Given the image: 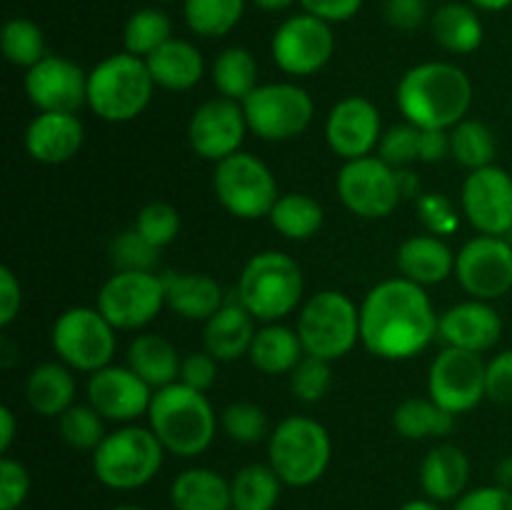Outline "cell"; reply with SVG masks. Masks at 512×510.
I'll return each mask as SVG.
<instances>
[{
	"mask_svg": "<svg viewBox=\"0 0 512 510\" xmlns=\"http://www.w3.org/2000/svg\"><path fill=\"white\" fill-rule=\"evenodd\" d=\"M440 315L423 285L403 275L370 288L360 303V343L380 360H410L438 338Z\"/></svg>",
	"mask_w": 512,
	"mask_h": 510,
	"instance_id": "cell-1",
	"label": "cell"
},
{
	"mask_svg": "<svg viewBox=\"0 0 512 510\" xmlns=\"http://www.w3.org/2000/svg\"><path fill=\"white\" fill-rule=\"evenodd\" d=\"M395 105L415 128L450 130L468 118L473 83L460 65L428 60L405 70L395 88Z\"/></svg>",
	"mask_w": 512,
	"mask_h": 510,
	"instance_id": "cell-2",
	"label": "cell"
},
{
	"mask_svg": "<svg viewBox=\"0 0 512 510\" xmlns=\"http://www.w3.org/2000/svg\"><path fill=\"white\" fill-rule=\"evenodd\" d=\"M148 428L163 443L165 453L195 458L213 443L218 415L208 395L183 383H173L155 390L148 410Z\"/></svg>",
	"mask_w": 512,
	"mask_h": 510,
	"instance_id": "cell-3",
	"label": "cell"
},
{
	"mask_svg": "<svg viewBox=\"0 0 512 510\" xmlns=\"http://www.w3.org/2000/svg\"><path fill=\"white\" fill-rule=\"evenodd\" d=\"M305 293L303 268L298 260L280 250L255 253L238 275L235 300L258 323H280L300 310Z\"/></svg>",
	"mask_w": 512,
	"mask_h": 510,
	"instance_id": "cell-4",
	"label": "cell"
},
{
	"mask_svg": "<svg viewBox=\"0 0 512 510\" xmlns=\"http://www.w3.org/2000/svg\"><path fill=\"white\" fill-rule=\"evenodd\" d=\"M155 80L145 58L113 53L88 73V108L105 123H130L148 108Z\"/></svg>",
	"mask_w": 512,
	"mask_h": 510,
	"instance_id": "cell-5",
	"label": "cell"
},
{
	"mask_svg": "<svg viewBox=\"0 0 512 510\" xmlns=\"http://www.w3.org/2000/svg\"><path fill=\"white\" fill-rule=\"evenodd\" d=\"M333 460V440L320 420L308 415H288L268 438V463L290 488H310L318 483Z\"/></svg>",
	"mask_w": 512,
	"mask_h": 510,
	"instance_id": "cell-6",
	"label": "cell"
},
{
	"mask_svg": "<svg viewBox=\"0 0 512 510\" xmlns=\"http://www.w3.org/2000/svg\"><path fill=\"white\" fill-rule=\"evenodd\" d=\"M165 448L145 425H123L93 450V473L110 490H138L160 473Z\"/></svg>",
	"mask_w": 512,
	"mask_h": 510,
	"instance_id": "cell-7",
	"label": "cell"
},
{
	"mask_svg": "<svg viewBox=\"0 0 512 510\" xmlns=\"http://www.w3.org/2000/svg\"><path fill=\"white\" fill-rule=\"evenodd\" d=\"M295 330L305 355L335 363L360 343V308L343 290H320L300 305Z\"/></svg>",
	"mask_w": 512,
	"mask_h": 510,
	"instance_id": "cell-8",
	"label": "cell"
},
{
	"mask_svg": "<svg viewBox=\"0 0 512 510\" xmlns=\"http://www.w3.org/2000/svg\"><path fill=\"white\" fill-rule=\"evenodd\" d=\"M50 343L60 363L93 375L113 360L115 328L98 308L75 305L55 318Z\"/></svg>",
	"mask_w": 512,
	"mask_h": 510,
	"instance_id": "cell-9",
	"label": "cell"
},
{
	"mask_svg": "<svg viewBox=\"0 0 512 510\" xmlns=\"http://www.w3.org/2000/svg\"><path fill=\"white\" fill-rule=\"evenodd\" d=\"M213 190L223 210L240 220L268 218L280 198L273 170L243 150L215 163Z\"/></svg>",
	"mask_w": 512,
	"mask_h": 510,
	"instance_id": "cell-10",
	"label": "cell"
},
{
	"mask_svg": "<svg viewBox=\"0 0 512 510\" xmlns=\"http://www.w3.org/2000/svg\"><path fill=\"white\" fill-rule=\"evenodd\" d=\"M248 130L265 143H285L308 130L315 103L305 88L295 83H260L243 100Z\"/></svg>",
	"mask_w": 512,
	"mask_h": 510,
	"instance_id": "cell-11",
	"label": "cell"
},
{
	"mask_svg": "<svg viewBox=\"0 0 512 510\" xmlns=\"http://www.w3.org/2000/svg\"><path fill=\"white\" fill-rule=\"evenodd\" d=\"M335 190L345 208L363 220H383L395 213L403 200L398 170L378 155L345 160L335 178Z\"/></svg>",
	"mask_w": 512,
	"mask_h": 510,
	"instance_id": "cell-12",
	"label": "cell"
},
{
	"mask_svg": "<svg viewBox=\"0 0 512 510\" xmlns=\"http://www.w3.org/2000/svg\"><path fill=\"white\" fill-rule=\"evenodd\" d=\"M95 308L115 330H140L165 308V280L158 273L115 270L98 290Z\"/></svg>",
	"mask_w": 512,
	"mask_h": 510,
	"instance_id": "cell-13",
	"label": "cell"
},
{
	"mask_svg": "<svg viewBox=\"0 0 512 510\" xmlns=\"http://www.w3.org/2000/svg\"><path fill=\"white\" fill-rule=\"evenodd\" d=\"M335 53L333 25L310 13L285 18L270 40L273 63L293 78H310L330 63Z\"/></svg>",
	"mask_w": 512,
	"mask_h": 510,
	"instance_id": "cell-14",
	"label": "cell"
},
{
	"mask_svg": "<svg viewBox=\"0 0 512 510\" xmlns=\"http://www.w3.org/2000/svg\"><path fill=\"white\" fill-rule=\"evenodd\" d=\"M485 370H488V363L483 355L445 345L430 363L428 395L448 413H470L483 400H488Z\"/></svg>",
	"mask_w": 512,
	"mask_h": 510,
	"instance_id": "cell-15",
	"label": "cell"
},
{
	"mask_svg": "<svg viewBox=\"0 0 512 510\" xmlns=\"http://www.w3.org/2000/svg\"><path fill=\"white\" fill-rule=\"evenodd\" d=\"M455 280L475 300L493 303L512 290V243L478 235L455 253Z\"/></svg>",
	"mask_w": 512,
	"mask_h": 510,
	"instance_id": "cell-16",
	"label": "cell"
},
{
	"mask_svg": "<svg viewBox=\"0 0 512 510\" xmlns=\"http://www.w3.org/2000/svg\"><path fill=\"white\" fill-rule=\"evenodd\" d=\"M460 205L480 235L508 238L512 233V175L498 165L470 170L460 190Z\"/></svg>",
	"mask_w": 512,
	"mask_h": 510,
	"instance_id": "cell-17",
	"label": "cell"
},
{
	"mask_svg": "<svg viewBox=\"0 0 512 510\" xmlns=\"http://www.w3.org/2000/svg\"><path fill=\"white\" fill-rule=\"evenodd\" d=\"M23 88L38 113H78L88 105V73L63 55H45L25 70Z\"/></svg>",
	"mask_w": 512,
	"mask_h": 510,
	"instance_id": "cell-18",
	"label": "cell"
},
{
	"mask_svg": "<svg viewBox=\"0 0 512 510\" xmlns=\"http://www.w3.org/2000/svg\"><path fill=\"white\" fill-rule=\"evenodd\" d=\"M243 105L228 98H213L193 110L188 123V143L198 158L220 163L240 153L248 135Z\"/></svg>",
	"mask_w": 512,
	"mask_h": 510,
	"instance_id": "cell-19",
	"label": "cell"
},
{
	"mask_svg": "<svg viewBox=\"0 0 512 510\" xmlns=\"http://www.w3.org/2000/svg\"><path fill=\"white\" fill-rule=\"evenodd\" d=\"M383 133L380 110L363 95L340 98L325 118V143L343 160L373 155Z\"/></svg>",
	"mask_w": 512,
	"mask_h": 510,
	"instance_id": "cell-20",
	"label": "cell"
},
{
	"mask_svg": "<svg viewBox=\"0 0 512 510\" xmlns=\"http://www.w3.org/2000/svg\"><path fill=\"white\" fill-rule=\"evenodd\" d=\"M85 393L105 420L130 425L140 415H148L155 390L130 365H105L90 375Z\"/></svg>",
	"mask_w": 512,
	"mask_h": 510,
	"instance_id": "cell-21",
	"label": "cell"
},
{
	"mask_svg": "<svg viewBox=\"0 0 512 510\" xmlns=\"http://www.w3.org/2000/svg\"><path fill=\"white\" fill-rule=\"evenodd\" d=\"M500 338H503V318L485 300H463L440 313L438 340H443V345L448 348L483 355L493 350Z\"/></svg>",
	"mask_w": 512,
	"mask_h": 510,
	"instance_id": "cell-22",
	"label": "cell"
},
{
	"mask_svg": "<svg viewBox=\"0 0 512 510\" xmlns=\"http://www.w3.org/2000/svg\"><path fill=\"white\" fill-rule=\"evenodd\" d=\"M85 125L78 113H38L25 128V150L35 163L63 165L80 153Z\"/></svg>",
	"mask_w": 512,
	"mask_h": 510,
	"instance_id": "cell-23",
	"label": "cell"
},
{
	"mask_svg": "<svg viewBox=\"0 0 512 510\" xmlns=\"http://www.w3.org/2000/svg\"><path fill=\"white\" fill-rule=\"evenodd\" d=\"M165 280V308L173 310L178 318L205 323L213 318L228 298L223 293V285L208 273H163Z\"/></svg>",
	"mask_w": 512,
	"mask_h": 510,
	"instance_id": "cell-24",
	"label": "cell"
},
{
	"mask_svg": "<svg viewBox=\"0 0 512 510\" xmlns=\"http://www.w3.org/2000/svg\"><path fill=\"white\" fill-rule=\"evenodd\" d=\"M258 320L238 303L228 300L218 313L203 323V350H208L218 363L248 358L250 345L258 333Z\"/></svg>",
	"mask_w": 512,
	"mask_h": 510,
	"instance_id": "cell-25",
	"label": "cell"
},
{
	"mask_svg": "<svg viewBox=\"0 0 512 510\" xmlns=\"http://www.w3.org/2000/svg\"><path fill=\"white\" fill-rule=\"evenodd\" d=\"M395 265L405 280L423 285H438L455 275V253L438 235H413L403 240L395 253Z\"/></svg>",
	"mask_w": 512,
	"mask_h": 510,
	"instance_id": "cell-26",
	"label": "cell"
},
{
	"mask_svg": "<svg viewBox=\"0 0 512 510\" xmlns=\"http://www.w3.org/2000/svg\"><path fill=\"white\" fill-rule=\"evenodd\" d=\"M470 460L463 448L453 443H440L428 450L420 463V488L425 498L450 503L468 493Z\"/></svg>",
	"mask_w": 512,
	"mask_h": 510,
	"instance_id": "cell-27",
	"label": "cell"
},
{
	"mask_svg": "<svg viewBox=\"0 0 512 510\" xmlns=\"http://www.w3.org/2000/svg\"><path fill=\"white\" fill-rule=\"evenodd\" d=\"M25 403L43 418H60L75 403L78 383L65 363H40L25 378Z\"/></svg>",
	"mask_w": 512,
	"mask_h": 510,
	"instance_id": "cell-28",
	"label": "cell"
},
{
	"mask_svg": "<svg viewBox=\"0 0 512 510\" xmlns=\"http://www.w3.org/2000/svg\"><path fill=\"white\" fill-rule=\"evenodd\" d=\"M145 63H148L155 85L163 90H173V93L195 88L205 73L203 53L183 38H170L155 53H150Z\"/></svg>",
	"mask_w": 512,
	"mask_h": 510,
	"instance_id": "cell-29",
	"label": "cell"
},
{
	"mask_svg": "<svg viewBox=\"0 0 512 510\" xmlns=\"http://www.w3.org/2000/svg\"><path fill=\"white\" fill-rule=\"evenodd\" d=\"M430 35L453 55H470L483 45L485 25L470 3H445L430 15Z\"/></svg>",
	"mask_w": 512,
	"mask_h": 510,
	"instance_id": "cell-30",
	"label": "cell"
},
{
	"mask_svg": "<svg viewBox=\"0 0 512 510\" xmlns=\"http://www.w3.org/2000/svg\"><path fill=\"white\" fill-rule=\"evenodd\" d=\"M180 353L158 333H140L128 345V365L153 390L168 388L180 378Z\"/></svg>",
	"mask_w": 512,
	"mask_h": 510,
	"instance_id": "cell-31",
	"label": "cell"
},
{
	"mask_svg": "<svg viewBox=\"0 0 512 510\" xmlns=\"http://www.w3.org/2000/svg\"><path fill=\"white\" fill-rule=\"evenodd\" d=\"M173 510H233L230 480L210 468H188L170 485Z\"/></svg>",
	"mask_w": 512,
	"mask_h": 510,
	"instance_id": "cell-32",
	"label": "cell"
},
{
	"mask_svg": "<svg viewBox=\"0 0 512 510\" xmlns=\"http://www.w3.org/2000/svg\"><path fill=\"white\" fill-rule=\"evenodd\" d=\"M303 355L305 350L298 330L283 323H263L250 345L248 360L255 370L265 375H290L295 365L303 360Z\"/></svg>",
	"mask_w": 512,
	"mask_h": 510,
	"instance_id": "cell-33",
	"label": "cell"
},
{
	"mask_svg": "<svg viewBox=\"0 0 512 510\" xmlns=\"http://www.w3.org/2000/svg\"><path fill=\"white\" fill-rule=\"evenodd\" d=\"M393 428L405 440L445 438L453 433L455 415L440 408L433 398H405L393 410Z\"/></svg>",
	"mask_w": 512,
	"mask_h": 510,
	"instance_id": "cell-34",
	"label": "cell"
},
{
	"mask_svg": "<svg viewBox=\"0 0 512 510\" xmlns=\"http://www.w3.org/2000/svg\"><path fill=\"white\" fill-rule=\"evenodd\" d=\"M213 85L220 93V98L243 103L255 88H258V60L243 45H230L220 50L213 60Z\"/></svg>",
	"mask_w": 512,
	"mask_h": 510,
	"instance_id": "cell-35",
	"label": "cell"
},
{
	"mask_svg": "<svg viewBox=\"0 0 512 510\" xmlns=\"http://www.w3.org/2000/svg\"><path fill=\"white\" fill-rule=\"evenodd\" d=\"M270 225L285 240H310L325 223V210L313 195L283 193L268 215Z\"/></svg>",
	"mask_w": 512,
	"mask_h": 510,
	"instance_id": "cell-36",
	"label": "cell"
},
{
	"mask_svg": "<svg viewBox=\"0 0 512 510\" xmlns=\"http://www.w3.org/2000/svg\"><path fill=\"white\" fill-rule=\"evenodd\" d=\"M283 480L270 463L243 465L230 480L233 510H275L283 493Z\"/></svg>",
	"mask_w": 512,
	"mask_h": 510,
	"instance_id": "cell-37",
	"label": "cell"
},
{
	"mask_svg": "<svg viewBox=\"0 0 512 510\" xmlns=\"http://www.w3.org/2000/svg\"><path fill=\"white\" fill-rule=\"evenodd\" d=\"M248 0H183L185 25L200 38H225L243 20Z\"/></svg>",
	"mask_w": 512,
	"mask_h": 510,
	"instance_id": "cell-38",
	"label": "cell"
},
{
	"mask_svg": "<svg viewBox=\"0 0 512 510\" xmlns=\"http://www.w3.org/2000/svg\"><path fill=\"white\" fill-rule=\"evenodd\" d=\"M495 153H498L495 133L480 120L465 118L450 128V158L463 165L468 173L495 165Z\"/></svg>",
	"mask_w": 512,
	"mask_h": 510,
	"instance_id": "cell-39",
	"label": "cell"
},
{
	"mask_svg": "<svg viewBox=\"0 0 512 510\" xmlns=\"http://www.w3.org/2000/svg\"><path fill=\"white\" fill-rule=\"evenodd\" d=\"M170 38H173V20L160 8L135 10L123 28L125 53L138 55V58H148Z\"/></svg>",
	"mask_w": 512,
	"mask_h": 510,
	"instance_id": "cell-40",
	"label": "cell"
},
{
	"mask_svg": "<svg viewBox=\"0 0 512 510\" xmlns=\"http://www.w3.org/2000/svg\"><path fill=\"white\" fill-rule=\"evenodd\" d=\"M0 48L5 60L15 68H33L35 63L45 58V33L35 20L30 18H10L5 20L3 33H0Z\"/></svg>",
	"mask_w": 512,
	"mask_h": 510,
	"instance_id": "cell-41",
	"label": "cell"
},
{
	"mask_svg": "<svg viewBox=\"0 0 512 510\" xmlns=\"http://www.w3.org/2000/svg\"><path fill=\"white\" fill-rule=\"evenodd\" d=\"M58 433L63 443H68L75 450H88L93 453L105 433V418L90 403H73L58 418Z\"/></svg>",
	"mask_w": 512,
	"mask_h": 510,
	"instance_id": "cell-42",
	"label": "cell"
},
{
	"mask_svg": "<svg viewBox=\"0 0 512 510\" xmlns=\"http://www.w3.org/2000/svg\"><path fill=\"white\" fill-rule=\"evenodd\" d=\"M220 425H223L225 435L233 443L240 445H255L260 440L270 438V425L268 415L260 405L248 403V400H238L230 403L228 408L220 413Z\"/></svg>",
	"mask_w": 512,
	"mask_h": 510,
	"instance_id": "cell-43",
	"label": "cell"
},
{
	"mask_svg": "<svg viewBox=\"0 0 512 510\" xmlns=\"http://www.w3.org/2000/svg\"><path fill=\"white\" fill-rule=\"evenodd\" d=\"M108 255L115 270H133V273H155L160 263V250L150 245L135 228L115 235L110 240Z\"/></svg>",
	"mask_w": 512,
	"mask_h": 510,
	"instance_id": "cell-44",
	"label": "cell"
},
{
	"mask_svg": "<svg viewBox=\"0 0 512 510\" xmlns=\"http://www.w3.org/2000/svg\"><path fill=\"white\" fill-rule=\"evenodd\" d=\"M133 228L138 230L150 245L163 250L178 238L180 228H183V220H180V213L175 205L163 203V200H153V203L143 205V208L138 210Z\"/></svg>",
	"mask_w": 512,
	"mask_h": 510,
	"instance_id": "cell-45",
	"label": "cell"
},
{
	"mask_svg": "<svg viewBox=\"0 0 512 510\" xmlns=\"http://www.w3.org/2000/svg\"><path fill=\"white\" fill-rule=\"evenodd\" d=\"M330 388H333V368L328 360L315 355H303V360L290 373V390L303 403H320Z\"/></svg>",
	"mask_w": 512,
	"mask_h": 510,
	"instance_id": "cell-46",
	"label": "cell"
},
{
	"mask_svg": "<svg viewBox=\"0 0 512 510\" xmlns=\"http://www.w3.org/2000/svg\"><path fill=\"white\" fill-rule=\"evenodd\" d=\"M415 210H418V220L430 235H455L460 228V213L450 198L443 193H423L415 200Z\"/></svg>",
	"mask_w": 512,
	"mask_h": 510,
	"instance_id": "cell-47",
	"label": "cell"
},
{
	"mask_svg": "<svg viewBox=\"0 0 512 510\" xmlns=\"http://www.w3.org/2000/svg\"><path fill=\"white\" fill-rule=\"evenodd\" d=\"M418 138H420V128L410 123H400L393 125L383 133L378 145V158L385 160L390 168H408L410 163L418 160Z\"/></svg>",
	"mask_w": 512,
	"mask_h": 510,
	"instance_id": "cell-48",
	"label": "cell"
},
{
	"mask_svg": "<svg viewBox=\"0 0 512 510\" xmlns=\"http://www.w3.org/2000/svg\"><path fill=\"white\" fill-rule=\"evenodd\" d=\"M30 473L20 460L0 458V510H18L28 500Z\"/></svg>",
	"mask_w": 512,
	"mask_h": 510,
	"instance_id": "cell-49",
	"label": "cell"
},
{
	"mask_svg": "<svg viewBox=\"0 0 512 510\" xmlns=\"http://www.w3.org/2000/svg\"><path fill=\"white\" fill-rule=\"evenodd\" d=\"M218 365L220 363L208 350H193V353L183 355L178 383L200 390V393H208L215 385V380H218Z\"/></svg>",
	"mask_w": 512,
	"mask_h": 510,
	"instance_id": "cell-50",
	"label": "cell"
},
{
	"mask_svg": "<svg viewBox=\"0 0 512 510\" xmlns=\"http://www.w3.org/2000/svg\"><path fill=\"white\" fill-rule=\"evenodd\" d=\"M485 395L498 405H512V348L495 355L485 370Z\"/></svg>",
	"mask_w": 512,
	"mask_h": 510,
	"instance_id": "cell-51",
	"label": "cell"
},
{
	"mask_svg": "<svg viewBox=\"0 0 512 510\" xmlns=\"http://www.w3.org/2000/svg\"><path fill=\"white\" fill-rule=\"evenodd\" d=\"M385 23L400 33H413L420 25L430 23L425 0H385Z\"/></svg>",
	"mask_w": 512,
	"mask_h": 510,
	"instance_id": "cell-52",
	"label": "cell"
},
{
	"mask_svg": "<svg viewBox=\"0 0 512 510\" xmlns=\"http://www.w3.org/2000/svg\"><path fill=\"white\" fill-rule=\"evenodd\" d=\"M453 510H512V490L500 488V485L468 490L455 500Z\"/></svg>",
	"mask_w": 512,
	"mask_h": 510,
	"instance_id": "cell-53",
	"label": "cell"
},
{
	"mask_svg": "<svg viewBox=\"0 0 512 510\" xmlns=\"http://www.w3.org/2000/svg\"><path fill=\"white\" fill-rule=\"evenodd\" d=\"M303 13L315 15V18L325 20V23H348L360 13L365 0H298Z\"/></svg>",
	"mask_w": 512,
	"mask_h": 510,
	"instance_id": "cell-54",
	"label": "cell"
},
{
	"mask_svg": "<svg viewBox=\"0 0 512 510\" xmlns=\"http://www.w3.org/2000/svg\"><path fill=\"white\" fill-rule=\"evenodd\" d=\"M23 305V288L8 265L0 268V328H8L20 313Z\"/></svg>",
	"mask_w": 512,
	"mask_h": 510,
	"instance_id": "cell-55",
	"label": "cell"
},
{
	"mask_svg": "<svg viewBox=\"0 0 512 510\" xmlns=\"http://www.w3.org/2000/svg\"><path fill=\"white\" fill-rule=\"evenodd\" d=\"M450 158V130L420 128L418 160L420 163H440Z\"/></svg>",
	"mask_w": 512,
	"mask_h": 510,
	"instance_id": "cell-56",
	"label": "cell"
},
{
	"mask_svg": "<svg viewBox=\"0 0 512 510\" xmlns=\"http://www.w3.org/2000/svg\"><path fill=\"white\" fill-rule=\"evenodd\" d=\"M15 430H18V418L10 405H3L0 408V453L3 455H8L10 445H13Z\"/></svg>",
	"mask_w": 512,
	"mask_h": 510,
	"instance_id": "cell-57",
	"label": "cell"
},
{
	"mask_svg": "<svg viewBox=\"0 0 512 510\" xmlns=\"http://www.w3.org/2000/svg\"><path fill=\"white\" fill-rule=\"evenodd\" d=\"M398 185H400V193H403V200L405 198L418 200L420 195H423L420 193L418 175H415L410 168H398Z\"/></svg>",
	"mask_w": 512,
	"mask_h": 510,
	"instance_id": "cell-58",
	"label": "cell"
},
{
	"mask_svg": "<svg viewBox=\"0 0 512 510\" xmlns=\"http://www.w3.org/2000/svg\"><path fill=\"white\" fill-rule=\"evenodd\" d=\"M495 485L512 490V455H505V458L495 465Z\"/></svg>",
	"mask_w": 512,
	"mask_h": 510,
	"instance_id": "cell-59",
	"label": "cell"
},
{
	"mask_svg": "<svg viewBox=\"0 0 512 510\" xmlns=\"http://www.w3.org/2000/svg\"><path fill=\"white\" fill-rule=\"evenodd\" d=\"M248 3H253L258 10H265V13H280V10H288L298 0H248Z\"/></svg>",
	"mask_w": 512,
	"mask_h": 510,
	"instance_id": "cell-60",
	"label": "cell"
},
{
	"mask_svg": "<svg viewBox=\"0 0 512 510\" xmlns=\"http://www.w3.org/2000/svg\"><path fill=\"white\" fill-rule=\"evenodd\" d=\"M468 3L483 13H500V10L512 8V0H468Z\"/></svg>",
	"mask_w": 512,
	"mask_h": 510,
	"instance_id": "cell-61",
	"label": "cell"
},
{
	"mask_svg": "<svg viewBox=\"0 0 512 510\" xmlns=\"http://www.w3.org/2000/svg\"><path fill=\"white\" fill-rule=\"evenodd\" d=\"M400 510H443V508H440L438 500L415 498V500H408L405 505H400Z\"/></svg>",
	"mask_w": 512,
	"mask_h": 510,
	"instance_id": "cell-62",
	"label": "cell"
},
{
	"mask_svg": "<svg viewBox=\"0 0 512 510\" xmlns=\"http://www.w3.org/2000/svg\"><path fill=\"white\" fill-rule=\"evenodd\" d=\"M113 510H145V508H140V505H115Z\"/></svg>",
	"mask_w": 512,
	"mask_h": 510,
	"instance_id": "cell-63",
	"label": "cell"
},
{
	"mask_svg": "<svg viewBox=\"0 0 512 510\" xmlns=\"http://www.w3.org/2000/svg\"><path fill=\"white\" fill-rule=\"evenodd\" d=\"M158 3H175V0H158Z\"/></svg>",
	"mask_w": 512,
	"mask_h": 510,
	"instance_id": "cell-64",
	"label": "cell"
}]
</instances>
